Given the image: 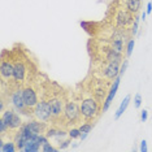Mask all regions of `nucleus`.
<instances>
[{
  "label": "nucleus",
  "instance_id": "nucleus-12",
  "mask_svg": "<svg viewBox=\"0 0 152 152\" xmlns=\"http://www.w3.org/2000/svg\"><path fill=\"white\" fill-rule=\"evenodd\" d=\"M120 74V64L117 63H108L107 66L103 69V75L108 79H116Z\"/></svg>",
  "mask_w": 152,
  "mask_h": 152
},
{
  "label": "nucleus",
  "instance_id": "nucleus-8",
  "mask_svg": "<svg viewBox=\"0 0 152 152\" xmlns=\"http://www.w3.org/2000/svg\"><path fill=\"white\" fill-rule=\"evenodd\" d=\"M120 81H121V75L118 74V75H117V77H116L115 82H113L112 87H110V90H109V92H108V96H107V99H105L104 104H103V112H107V110H108V108L110 107V104H112L113 99H115V96H116V92H117V90H118Z\"/></svg>",
  "mask_w": 152,
  "mask_h": 152
},
{
  "label": "nucleus",
  "instance_id": "nucleus-5",
  "mask_svg": "<svg viewBox=\"0 0 152 152\" xmlns=\"http://www.w3.org/2000/svg\"><path fill=\"white\" fill-rule=\"evenodd\" d=\"M3 118L7 121V124L9 125L12 130H16V129H20L22 126V121H21V117H20L17 113H15L12 109H7L4 113H3Z\"/></svg>",
  "mask_w": 152,
  "mask_h": 152
},
{
  "label": "nucleus",
  "instance_id": "nucleus-22",
  "mask_svg": "<svg viewBox=\"0 0 152 152\" xmlns=\"http://www.w3.org/2000/svg\"><path fill=\"white\" fill-rule=\"evenodd\" d=\"M68 135H69V138H72V139H78V138L81 137V131H79V129H70Z\"/></svg>",
  "mask_w": 152,
  "mask_h": 152
},
{
  "label": "nucleus",
  "instance_id": "nucleus-6",
  "mask_svg": "<svg viewBox=\"0 0 152 152\" xmlns=\"http://www.w3.org/2000/svg\"><path fill=\"white\" fill-rule=\"evenodd\" d=\"M22 95H23V100H25V104L27 108H34V107L39 103L37 91L31 86H27V87L22 88Z\"/></svg>",
  "mask_w": 152,
  "mask_h": 152
},
{
  "label": "nucleus",
  "instance_id": "nucleus-2",
  "mask_svg": "<svg viewBox=\"0 0 152 152\" xmlns=\"http://www.w3.org/2000/svg\"><path fill=\"white\" fill-rule=\"evenodd\" d=\"M33 115L35 116L37 120L47 122L52 118V112H51V107L48 102H39L38 104L34 107V112Z\"/></svg>",
  "mask_w": 152,
  "mask_h": 152
},
{
  "label": "nucleus",
  "instance_id": "nucleus-11",
  "mask_svg": "<svg viewBox=\"0 0 152 152\" xmlns=\"http://www.w3.org/2000/svg\"><path fill=\"white\" fill-rule=\"evenodd\" d=\"M51 107V112H52V117L53 118H58L61 115H64V104L61 102V99L58 98H51L48 100Z\"/></svg>",
  "mask_w": 152,
  "mask_h": 152
},
{
  "label": "nucleus",
  "instance_id": "nucleus-9",
  "mask_svg": "<svg viewBox=\"0 0 152 152\" xmlns=\"http://www.w3.org/2000/svg\"><path fill=\"white\" fill-rule=\"evenodd\" d=\"M11 103L17 110H21V112H23L25 108H27L26 104H25V100H23L22 88H17L16 91L13 92L12 96H11Z\"/></svg>",
  "mask_w": 152,
  "mask_h": 152
},
{
  "label": "nucleus",
  "instance_id": "nucleus-10",
  "mask_svg": "<svg viewBox=\"0 0 152 152\" xmlns=\"http://www.w3.org/2000/svg\"><path fill=\"white\" fill-rule=\"evenodd\" d=\"M15 75H13V81L16 82V83H21L23 82V79H25V75H26V65L22 63V61L17 60L15 61Z\"/></svg>",
  "mask_w": 152,
  "mask_h": 152
},
{
  "label": "nucleus",
  "instance_id": "nucleus-13",
  "mask_svg": "<svg viewBox=\"0 0 152 152\" xmlns=\"http://www.w3.org/2000/svg\"><path fill=\"white\" fill-rule=\"evenodd\" d=\"M105 60L108 61V63L121 64V61H122V53L116 52L112 47H109L108 50H107V53H105Z\"/></svg>",
  "mask_w": 152,
  "mask_h": 152
},
{
  "label": "nucleus",
  "instance_id": "nucleus-24",
  "mask_svg": "<svg viewBox=\"0 0 152 152\" xmlns=\"http://www.w3.org/2000/svg\"><path fill=\"white\" fill-rule=\"evenodd\" d=\"M42 151L43 152H56L58 150H57V148H55V147H52V146H51V143H48V142H47L46 144H43V146H42Z\"/></svg>",
  "mask_w": 152,
  "mask_h": 152
},
{
  "label": "nucleus",
  "instance_id": "nucleus-15",
  "mask_svg": "<svg viewBox=\"0 0 152 152\" xmlns=\"http://www.w3.org/2000/svg\"><path fill=\"white\" fill-rule=\"evenodd\" d=\"M142 0H126V8L131 13H138L140 11Z\"/></svg>",
  "mask_w": 152,
  "mask_h": 152
},
{
  "label": "nucleus",
  "instance_id": "nucleus-3",
  "mask_svg": "<svg viewBox=\"0 0 152 152\" xmlns=\"http://www.w3.org/2000/svg\"><path fill=\"white\" fill-rule=\"evenodd\" d=\"M64 117L68 122L75 124L77 121L81 118V109L79 107L75 104L74 102H68L64 107Z\"/></svg>",
  "mask_w": 152,
  "mask_h": 152
},
{
  "label": "nucleus",
  "instance_id": "nucleus-19",
  "mask_svg": "<svg viewBox=\"0 0 152 152\" xmlns=\"http://www.w3.org/2000/svg\"><path fill=\"white\" fill-rule=\"evenodd\" d=\"M15 143H16V146H17V150H18V151H22L23 147H25V144H26V139H25V138H22L18 133H17L16 139H15Z\"/></svg>",
  "mask_w": 152,
  "mask_h": 152
},
{
  "label": "nucleus",
  "instance_id": "nucleus-31",
  "mask_svg": "<svg viewBox=\"0 0 152 152\" xmlns=\"http://www.w3.org/2000/svg\"><path fill=\"white\" fill-rule=\"evenodd\" d=\"M146 17H147V12H143V13H142V20L144 21V20H146Z\"/></svg>",
  "mask_w": 152,
  "mask_h": 152
},
{
  "label": "nucleus",
  "instance_id": "nucleus-14",
  "mask_svg": "<svg viewBox=\"0 0 152 152\" xmlns=\"http://www.w3.org/2000/svg\"><path fill=\"white\" fill-rule=\"evenodd\" d=\"M26 126L29 127V130L31 131L33 135H39V134H42L43 129H44L43 124L38 122V121H30V122L26 124Z\"/></svg>",
  "mask_w": 152,
  "mask_h": 152
},
{
  "label": "nucleus",
  "instance_id": "nucleus-4",
  "mask_svg": "<svg viewBox=\"0 0 152 152\" xmlns=\"http://www.w3.org/2000/svg\"><path fill=\"white\" fill-rule=\"evenodd\" d=\"M134 18L135 17H133V13H131L129 9H120L118 12H117V15L115 16V22H116V26L118 27V29H125L130 25V23L134 22Z\"/></svg>",
  "mask_w": 152,
  "mask_h": 152
},
{
  "label": "nucleus",
  "instance_id": "nucleus-17",
  "mask_svg": "<svg viewBox=\"0 0 152 152\" xmlns=\"http://www.w3.org/2000/svg\"><path fill=\"white\" fill-rule=\"evenodd\" d=\"M91 130H92V125H91V124H82V125L79 126V131H81V137H79V139L85 140Z\"/></svg>",
  "mask_w": 152,
  "mask_h": 152
},
{
  "label": "nucleus",
  "instance_id": "nucleus-16",
  "mask_svg": "<svg viewBox=\"0 0 152 152\" xmlns=\"http://www.w3.org/2000/svg\"><path fill=\"white\" fill-rule=\"evenodd\" d=\"M129 103H130V95H127L125 99H124V102L120 104L118 107V109H117V112H116V115H115V120H118L121 116H122V113L126 110L127 108V105H129Z\"/></svg>",
  "mask_w": 152,
  "mask_h": 152
},
{
  "label": "nucleus",
  "instance_id": "nucleus-7",
  "mask_svg": "<svg viewBox=\"0 0 152 152\" xmlns=\"http://www.w3.org/2000/svg\"><path fill=\"white\" fill-rule=\"evenodd\" d=\"M0 74H1L3 82L13 79V75H15V65L8 60H3L1 64H0Z\"/></svg>",
  "mask_w": 152,
  "mask_h": 152
},
{
  "label": "nucleus",
  "instance_id": "nucleus-18",
  "mask_svg": "<svg viewBox=\"0 0 152 152\" xmlns=\"http://www.w3.org/2000/svg\"><path fill=\"white\" fill-rule=\"evenodd\" d=\"M0 151L1 152H15L17 151V146L15 142H7V143L0 144Z\"/></svg>",
  "mask_w": 152,
  "mask_h": 152
},
{
  "label": "nucleus",
  "instance_id": "nucleus-28",
  "mask_svg": "<svg viewBox=\"0 0 152 152\" xmlns=\"http://www.w3.org/2000/svg\"><path fill=\"white\" fill-rule=\"evenodd\" d=\"M147 118H148V112H147L146 109H143V110H142V115H140V120H142V122H146Z\"/></svg>",
  "mask_w": 152,
  "mask_h": 152
},
{
  "label": "nucleus",
  "instance_id": "nucleus-23",
  "mask_svg": "<svg viewBox=\"0 0 152 152\" xmlns=\"http://www.w3.org/2000/svg\"><path fill=\"white\" fill-rule=\"evenodd\" d=\"M138 29H139V17H135V18H134V22H133V26H131V34H133V35H137Z\"/></svg>",
  "mask_w": 152,
  "mask_h": 152
},
{
  "label": "nucleus",
  "instance_id": "nucleus-30",
  "mask_svg": "<svg viewBox=\"0 0 152 152\" xmlns=\"http://www.w3.org/2000/svg\"><path fill=\"white\" fill-rule=\"evenodd\" d=\"M147 15H150V13L152 12V1H148L147 3V9H146Z\"/></svg>",
  "mask_w": 152,
  "mask_h": 152
},
{
  "label": "nucleus",
  "instance_id": "nucleus-25",
  "mask_svg": "<svg viewBox=\"0 0 152 152\" xmlns=\"http://www.w3.org/2000/svg\"><path fill=\"white\" fill-rule=\"evenodd\" d=\"M140 105H142V96L140 94H137L135 98H134V107L138 109V108H140Z\"/></svg>",
  "mask_w": 152,
  "mask_h": 152
},
{
  "label": "nucleus",
  "instance_id": "nucleus-1",
  "mask_svg": "<svg viewBox=\"0 0 152 152\" xmlns=\"http://www.w3.org/2000/svg\"><path fill=\"white\" fill-rule=\"evenodd\" d=\"M81 109V116L86 121H92L99 115V104L95 98H87L79 105Z\"/></svg>",
  "mask_w": 152,
  "mask_h": 152
},
{
  "label": "nucleus",
  "instance_id": "nucleus-21",
  "mask_svg": "<svg viewBox=\"0 0 152 152\" xmlns=\"http://www.w3.org/2000/svg\"><path fill=\"white\" fill-rule=\"evenodd\" d=\"M9 129H11V127H9V125L7 124V121L1 117V118H0V133H1L3 135H4V134H5Z\"/></svg>",
  "mask_w": 152,
  "mask_h": 152
},
{
  "label": "nucleus",
  "instance_id": "nucleus-20",
  "mask_svg": "<svg viewBox=\"0 0 152 152\" xmlns=\"http://www.w3.org/2000/svg\"><path fill=\"white\" fill-rule=\"evenodd\" d=\"M134 46H135V40L134 39H130L126 44V56L130 57L131 53H133V50H134Z\"/></svg>",
  "mask_w": 152,
  "mask_h": 152
},
{
  "label": "nucleus",
  "instance_id": "nucleus-27",
  "mask_svg": "<svg viewBox=\"0 0 152 152\" xmlns=\"http://www.w3.org/2000/svg\"><path fill=\"white\" fill-rule=\"evenodd\" d=\"M72 139V138H70ZM70 139H66V140H63V144H60V147H58V150H65V148H68L70 146Z\"/></svg>",
  "mask_w": 152,
  "mask_h": 152
},
{
  "label": "nucleus",
  "instance_id": "nucleus-26",
  "mask_svg": "<svg viewBox=\"0 0 152 152\" xmlns=\"http://www.w3.org/2000/svg\"><path fill=\"white\" fill-rule=\"evenodd\" d=\"M127 65H129V61H127V60H124V63L121 64V66H120V75H121V77H122L124 73H125Z\"/></svg>",
  "mask_w": 152,
  "mask_h": 152
},
{
  "label": "nucleus",
  "instance_id": "nucleus-29",
  "mask_svg": "<svg viewBox=\"0 0 152 152\" xmlns=\"http://www.w3.org/2000/svg\"><path fill=\"white\" fill-rule=\"evenodd\" d=\"M140 151L142 152H147V140L143 139L140 142Z\"/></svg>",
  "mask_w": 152,
  "mask_h": 152
}]
</instances>
